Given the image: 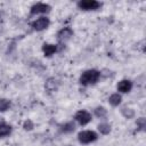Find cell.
<instances>
[{"label":"cell","mask_w":146,"mask_h":146,"mask_svg":"<svg viewBox=\"0 0 146 146\" xmlns=\"http://www.w3.org/2000/svg\"><path fill=\"white\" fill-rule=\"evenodd\" d=\"M100 78V72L97 70H87L80 76V83L83 86H89L96 83Z\"/></svg>","instance_id":"1"},{"label":"cell","mask_w":146,"mask_h":146,"mask_svg":"<svg viewBox=\"0 0 146 146\" xmlns=\"http://www.w3.org/2000/svg\"><path fill=\"white\" fill-rule=\"evenodd\" d=\"M78 139L81 144H90L97 139V133L92 130H83L78 133Z\"/></svg>","instance_id":"2"},{"label":"cell","mask_w":146,"mask_h":146,"mask_svg":"<svg viewBox=\"0 0 146 146\" xmlns=\"http://www.w3.org/2000/svg\"><path fill=\"white\" fill-rule=\"evenodd\" d=\"M102 6L99 1L96 0H82L78 2V7L81 10H96Z\"/></svg>","instance_id":"3"},{"label":"cell","mask_w":146,"mask_h":146,"mask_svg":"<svg viewBox=\"0 0 146 146\" xmlns=\"http://www.w3.org/2000/svg\"><path fill=\"white\" fill-rule=\"evenodd\" d=\"M49 24H50L49 18L46 17V16H41V17L36 18L35 21H33V22L31 23V26H32L35 31H42V30L47 29V27L49 26Z\"/></svg>","instance_id":"4"},{"label":"cell","mask_w":146,"mask_h":146,"mask_svg":"<svg viewBox=\"0 0 146 146\" xmlns=\"http://www.w3.org/2000/svg\"><path fill=\"white\" fill-rule=\"evenodd\" d=\"M74 119H75V121H76L79 124L86 125V124H88V123L91 121V114H90L89 112H87V111L81 110V111H78V112L75 113Z\"/></svg>","instance_id":"5"},{"label":"cell","mask_w":146,"mask_h":146,"mask_svg":"<svg viewBox=\"0 0 146 146\" xmlns=\"http://www.w3.org/2000/svg\"><path fill=\"white\" fill-rule=\"evenodd\" d=\"M50 10V6L47 5V3H43V2H38L35 5H33L31 7V15H36V14H44V13H48Z\"/></svg>","instance_id":"6"},{"label":"cell","mask_w":146,"mask_h":146,"mask_svg":"<svg viewBox=\"0 0 146 146\" xmlns=\"http://www.w3.org/2000/svg\"><path fill=\"white\" fill-rule=\"evenodd\" d=\"M72 35H73V30L71 27H63L62 30H59L57 32V39L62 42L68 40Z\"/></svg>","instance_id":"7"},{"label":"cell","mask_w":146,"mask_h":146,"mask_svg":"<svg viewBox=\"0 0 146 146\" xmlns=\"http://www.w3.org/2000/svg\"><path fill=\"white\" fill-rule=\"evenodd\" d=\"M131 88H132V82H131L130 80H127V79L121 80V81L117 83V86H116L117 91L123 92V94L129 92V91L131 90Z\"/></svg>","instance_id":"8"},{"label":"cell","mask_w":146,"mask_h":146,"mask_svg":"<svg viewBox=\"0 0 146 146\" xmlns=\"http://www.w3.org/2000/svg\"><path fill=\"white\" fill-rule=\"evenodd\" d=\"M42 51H43L46 57H50L57 51V46L56 44H51V43H43Z\"/></svg>","instance_id":"9"},{"label":"cell","mask_w":146,"mask_h":146,"mask_svg":"<svg viewBox=\"0 0 146 146\" xmlns=\"http://www.w3.org/2000/svg\"><path fill=\"white\" fill-rule=\"evenodd\" d=\"M44 88H46L48 91H56L57 88H58V81H57L55 78H49V79L46 81Z\"/></svg>","instance_id":"10"},{"label":"cell","mask_w":146,"mask_h":146,"mask_svg":"<svg viewBox=\"0 0 146 146\" xmlns=\"http://www.w3.org/2000/svg\"><path fill=\"white\" fill-rule=\"evenodd\" d=\"M121 100H122V97H121V95L117 94V92L112 94V95L110 96V98H108V102H110V104H111L112 106H119V105L121 104Z\"/></svg>","instance_id":"11"},{"label":"cell","mask_w":146,"mask_h":146,"mask_svg":"<svg viewBox=\"0 0 146 146\" xmlns=\"http://www.w3.org/2000/svg\"><path fill=\"white\" fill-rule=\"evenodd\" d=\"M11 132V127L9 124H7L6 122L0 124V137H5L8 136Z\"/></svg>","instance_id":"12"},{"label":"cell","mask_w":146,"mask_h":146,"mask_svg":"<svg viewBox=\"0 0 146 146\" xmlns=\"http://www.w3.org/2000/svg\"><path fill=\"white\" fill-rule=\"evenodd\" d=\"M98 130L103 135H108L111 132V124L105 123V122L104 123H100V124H98Z\"/></svg>","instance_id":"13"},{"label":"cell","mask_w":146,"mask_h":146,"mask_svg":"<svg viewBox=\"0 0 146 146\" xmlns=\"http://www.w3.org/2000/svg\"><path fill=\"white\" fill-rule=\"evenodd\" d=\"M121 113H122V115H123L125 119H132V117L135 116V112H133V110L130 108V107H123V108L121 110Z\"/></svg>","instance_id":"14"},{"label":"cell","mask_w":146,"mask_h":146,"mask_svg":"<svg viewBox=\"0 0 146 146\" xmlns=\"http://www.w3.org/2000/svg\"><path fill=\"white\" fill-rule=\"evenodd\" d=\"M74 129H75V124L73 122H66L65 124L62 125V129L60 130L63 132H65V133H68V132L74 131Z\"/></svg>","instance_id":"15"},{"label":"cell","mask_w":146,"mask_h":146,"mask_svg":"<svg viewBox=\"0 0 146 146\" xmlns=\"http://www.w3.org/2000/svg\"><path fill=\"white\" fill-rule=\"evenodd\" d=\"M10 105H11L10 100L6 98H0V112H6L10 107Z\"/></svg>","instance_id":"16"},{"label":"cell","mask_w":146,"mask_h":146,"mask_svg":"<svg viewBox=\"0 0 146 146\" xmlns=\"http://www.w3.org/2000/svg\"><path fill=\"white\" fill-rule=\"evenodd\" d=\"M106 114H107V111L105 110V107H103V106H98V107L95 108V115H96L97 117L103 119V117L106 116Z\"/></svg>","instance_id":"17"},{"label":"cell","mask_w":146,"mask_h":146,"mask_svg":"<svg viewBox=\"0 0 146 146\" xmlns=\"http://www.w3.org/2000/svg\"><path fill=\"white\" fill-rule=\"evenodd\" d=\"M23 128H24L25 130H32V129L34 128V124H33V122H32L31 120H26V121L24 122V124H23Z\"/></svg>","instance_id":"18"},{"label":"cell","mask_w":146,"mask_h":146,"mask_svg":"<svg viewBox=\"0 0 146 146\" xmlns=\"http://www.w3.org/2000/svg\"><path fill=\"white\" fill-rule=\"evenodd\" d=\"M137 125L143 130V129L145 128V125H146V123H145V119H144V117H139V119L137 120Z\"/></svg>","instance_id":"19"},{"label":"cell","mask_w":146,"mask_h":146,"mask_svg":"<svg viewBox=\"0 0 146 146\" xmlns=\"http://www.w3.org/2000/svg\"><path fill=\"white\" fill-rule=\"evenodd\" d=\"M3 122H5V120H3L2 117H0V124H1V123H3Z\"/></svg>","instance_id":"20"},{"label":"cell","mask_w":146,"mask_h":146,"mask_svg":"<svg viewBox=\"0 0 146 146\" xmlns=\"http://www.w3.org/2000/svg\"><path fill=\"white\" fill-rule=\"evenodd\" d=\"M67 146H70V145H67Z\"/></svg>","instance_id":"21"}]
</instances>
